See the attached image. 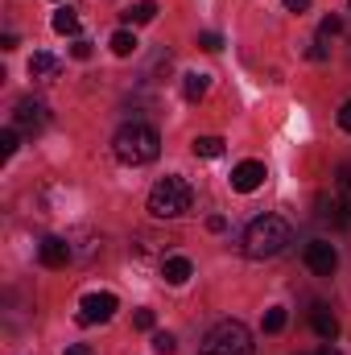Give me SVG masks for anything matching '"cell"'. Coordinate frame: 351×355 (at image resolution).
Returning a JSON list of instances; mask_svg holds the SVG:
<instances>
[{"label": "cell", "mask_w": 351, "mask_h": 355, "mask_svg": "<svg viewBox=\"0 0 351 355\" xmlns=\"http://www.w3.org/2000/svg\"><path fill=\"white\" fill-rule=\"evenodd\" d=\"M112 153H116V162H124V166H149V162H157V153H162V137H157V128H149V124H124L116 137H112Z\"/></svg>", "instance_id": "1"}, {"label": "cell", "mask_w": 351, "mask_h": 355, "mask_svg": "<svg viewBox=\"0 0 351 355\" xmlns=\"http://www.w3.org/2000/svg\"><path fill=\"white\" fill-rule=\"evenodd\" d=\"M285 244H289V223L277 219V215L252 219L248 232H244V257H252V261H268V257L285 252Z\"/></svg>", "instance_id": "2"}, {"label": "cell", "mask_w": 351, "mask_h": 355, "mask_svg": "<svg viewBox=\"0 0 351 355\" xmlns=\"http://www.w3.org/2000/svg\"><path fill=\"white\" fill-rule=\"evenodd\" d=\"M194 207V190H190V182L186 178H162L153 190H149V211L157 215V219H182L186 211Z\"/></svg>", "instance_id": "3"}, {"label": "cell", "mask_w": 351, "mask_h": 355, "mask_svg": "<svg viewBox=\"0 0 351 355\" xmlns=\"http://www.w3.org/2000/svg\"><path fill=\"white\" fill-rule=\"evenodd\" d=\"M198 355H252V335H248L244 322L223 318V322H215V327L203 335Z\"/></svg>", "instance_id": "4"}, {"label": "cell", "mask_w": 351, "mask_h": 355, "mask_svg": "<svg viewBox=\"0 0 351 355\" xmlns=\"http://www.w3.org/2000/svg\"><path fill=\"white\" fill-rule=\"evenodd\" d=\"M116 293H87L83 302H79V322L83 327H95V322H108L112 314H116Z\"/></svg>", "instance_id": "5"}, {"label": "cell", "mask_w": 351, "mask_h": 355, "mask_svg": "<svg viewBox=\"0 0 351 355\" xmlns=\"http://www.w3.org/2000/svg\"><path fill=\"white\" fill-rule=\"evenodd\" d=\"M46 120H50V112H46L42 99H21V103L12 107V128H17V132H37Z\"/></svg>", "instance_id": "6"}, {"label": "cell", "mask_w": 351, "mask_h": 355, "mask_svg": "<svg viewBox=\"0 0 351 355\" xmlns=\"http://www.w3.org/2000/svg\"><path fill=\"white\" fill-rule=\"evenodd\" d=\"M306 265H310V272H318V277H331V272L339 268V252H335V244H327V240L306 244Z\"/></svg>", "instance_id": "7"}, {"label": "cell", "mask_w": 351, "mask_h": 355, "mask_svg": "<svg viewBox=\"0 0 351 355\" xmlns=\"http://www.w3.org/2000/svg\"><path fill=\"white\" fill-rule=\"evenodd\" d=\"M37 257H42V265L46 268H67L71 265V257H75V248H71L62 236H46V240L37 244Z\"/></svg>", "instance_id": "8"}, {"label": "cell", "mask_w": 351, "mask_h": 355, "mask_svg": "<svg viewBox=\"0 0 351 355\" xmlns=\"http://www.w3.org/2000/svg\"><path fill=\"white\" fill-rule=\"evenodd\" d=\"M264 178H268L264 162H240V166L232 170V190H240V194H252Z\"/></svg>", "instance_id": "9"}, {"label": "cell", "mask_w": 351, "mask_h": 355, "mask_svg": "<svg viewBox=\"0 0 351 355\" xmlns=\"http://www.w3.org/2000/svg\"><path fill=\"white\" fill-rule=\"evenodd\" d=\"M310 327H314V335H318V339H327V343H335V339H339V318H335L327 306H314Z\"/></svg>", "instance_id": "10"}, {"label": "cell", "mask_w": 351, "mask_h": 355, "mask_svg": "<svg viewBox=\"0 0 351 355\" xmlns=\"http://www.w3.org/2000/svg\"><path fill=\"white\" fill-rule=\"evenodd\" d=\"M162 277H166L170 285H186V281L194 277L190 257H166V261H162Z\"/></svg>", "instance_id": "11"}, {"label": "cell", "mask_w": 351, "mask_h": 355, "mask_svg": "<svg viewBox=\"0 0 351 355\" xmlns=\"http://www.w3.org/2000/svg\"><path fill=\"white\" fill-rule=\"evenodd\" d=\"M58 71H62V62H58L54 54H46V50H37V54L29 58V75H33V79H54Z\"/></svg>", "instance_id": "12"}, {"label": "cell", "mask_w": 351, "mask_h": 355, "mask_svg": "<svg viewBox=\"0 0 351 355\" xmlns=\"http://www.w3.org/2000/svg\"><path fill=\"white\" fill-rule=\"evenodd\" d=\"M207 87H211V79H207L203 71H190V75H182V95H186L190 103H198V99L207 95Z\"/></svg>", "instance_id": "13"}, {"label": "cell", "mask_w": 351, "mask_h": 355, "mask_svg": "<svg viewBox=\"0 0 351 355\" xmlns=\"http://www.w3.org/2000/svg\"><path fill=\"white\" fill-rule=\"evenodd\" d=\"M108 46H112V54H116V58H128V54H137V46H141V42H137V33H132V29H116Z\"/></svg>", "instance_id": "14"}, {"label": "cell", "mask_w": 351, "mask_h": 355, "mask_svg": "<svg viewBox=\"0 0 351 355\" xmlns=\"http://www.w3.org/2000/svg\"><path fill=\"white\" fill-rule=\"evenodd\" d=\"M54 33H62V37H75V33H79V12L62 4V8L54 12Z\"/></svg>", "instance_id": "15"}, {"label": "cell", "mask_w": 351, "mask_h": 355, "mask_svg": "<svg viewBox=\"0 0 351 355\" xmlns=\"http://www.w3.org/2000/svg\"><path fill=\"white\" fill-rule=\"evenodd\" d=\"M157 17V4L153 0H141V4H132L128 12H124V21H132V25H149Z\"/></svg>", "instance_id": "16"}, {"label": "cell", "mask_w": 351, "mask_h": 355, "mask_svg": "<svg viewBox=\"0 0 351 355\" xmlns=\"http://www.w3.org/2000/svg\"><path fill=\"white\" fill-rule=\"evenodd\" d=\"M194 157H223V141L219 137H194Z\"/></svg>", "instance_id": "17"}, {"label": "cell", "mask_w": 351, "mask_h": 355, "mask_svg": "<svg viewBox=\"0 0 351 355\" xmlns=\"http://www.w3.org/2000/svg\"><path fill=\"white\" fill-rule=\"evenodd\" d=\"M285 331V306H273L264 314V335H281Z\"/></svg>", "instance_id": "18"}, {"label": "cell", "mask_w": 351, "mask_h": 355, "mask_svg": "<svg viewBox=\"0 0 351 355\" xmlns=\"http://www.w3.org/2000/svg\"><path fill=\"white\" fill-rule=\"evenodd\" d=\"M335 194H339V198L351 207V166H343V170L335 174Z\"/></svg>", "instance_id": "19"}, {"label": "cell", "mask_w": 351, "mask_h": 355, "mask_svg": "<svg viewBox=\"0 0 351 355\" xmlns=\"http://www.w3.org/2000/svg\"><path fill=\"white\" fill-rule=\"evenodd\" d=\"M178 347V339L170 335V331H153V352H162V355H174Z\"/></svg>", "instance_id": "20"}, {"label": "cell", "mask_w": 351, "mask_h": 355, "mask_svg": "<svg viewBox=\"0 0 351 355\" xmlns=\"http://www.w3.org/2000/svg\"><path fill=\"white\" fill-rule=\"evenodd\" d=\"M17 141H21L17 128H4V132H0V157H12V153H17Z\"/></svg>", "instance_id": "21"}, {"label": "cell", "mask_w": 351, "mask_h": 355, "mask_svg": "<svg viewBox=\"0 0 351 355\" xmlns=\"http://www.w3.org/2000/svg\"><path fill=\"white\" fill-rule=\"evenodd\" d=\"M198 46H203L207 54H215V50H223V37H219L215 29H207V33H198Z\"/></svg>", "instance_id": "22"}, {"label": "cell", "mask_w": 351, "mask_h": 355, "mask_svg": "<svg viewBox=\"0 0 351 355\" xmlns=\"http://www.w3.org/2000/svg\"><path fill=\"white\" fill-rule=\"evenodd\" d=\"M318 33H323V37H335V33H343V21H339V17H323Z\"/></svg>", "instance_id": "23"}, {"label": "cell", "mask_w": 351, "mask_h": 355, "mask_svg": "<svg viewBox=\"0 0 351 355\" xmlns=\"http://www.w3.org/2000/svg\"><path fill=\"white\" fill-rule=\"evenodd\" d=\"M132 322H137V331H153V327H157V314H153V310H137Z\"/></svg>", "instance_id": "24"}, {"label": "cell", "mask_w": 351, "mask_h": 355, "mask_svg": "<svg viewBox=\"0 0 351 355\" xmlns=\"http://www.w3.org/2000/svg\"><path fill=\"white\" fill-rule=\"evenodd\" d=\"M71 54H75L79 62H87V58H91V42H83V37H75V46H71Z\"/></svg>", "instance_id": "25"}, {"label": "cell", "mask_w": 351, "mask_h": 355, "mask_svg": "<svg viewBox=\"0 0 351 355\" xmlns=\"http://www.w3.org/2000/svg\"><path fill=\"white\" fill-rule=\"evenodd\" d=\"M207 232H215V236L228 232V219H223V215H211V219H207Z\"/></svg>", "instance_id": "26"}, {"label": "cell", "mask_w": 351, "mask_h": 355, "mask_svg": "<svg viewBox=\"0 0 351 355\" xmlns=\"http://www.w3.org/2000/svg\"><path fill=\"white\" fill-rule=\"evenodd\" d=\"M339 128H343V132H351V99L339 107Z\"/></svg>", "instance_id": "27"}, {"label": "cell", "mask_w": 351, "mask_h": 355, "mask_svg": "<svg viewBox=\"0 0 351 355\" xmlns=\"http://www.w3.org/2000/svg\"><path fill=\"white\" fill-rule=\"evenodd\" d=\"M306 54H310L314 62H323V58H327V46H323V42H310V50H306Z\"/></svg>", "instance_id": "28"}, {"label": "cell", "mask_w": 351, "mask_h": 355, "mask_svg": "<svg viewBox=\"0 0 351 355\" xmlns=\"http://www.w3.org/2000/svg\"><path fill=\"white\" fill-rule=\"evenodd\" d=\"M285 8H289V12H306V8H310V0H285Z\"/></svg>", "instance_id": "29"}, {"label": "cell", "mask_w": 351, "mask_h": 355, "mask_svg": "<svg viewBox=\"0 0 351 355\" xmlns=\"http://www.w3.org/2000/svg\"><path fill=\"white\" fill-rule=\"evenodd\" d=\"M67 355H91L87 343H75V347H67Z\"/></svg>", "instance_id": "30"}, {"label": "cell", "mask_w": 351, "mask_h": 355, "mask_svg": "<svg viewBox=\"0 0 351 355\" xmlns=\"http://www.w3.org/2000/svg\"><path fill=\"white\" fill-rule=\"evenodd\" d=\"M318 355H339V352H335V347H323V352H318Z\"/></svg>", "instance_id": "31"}]
</instances>
